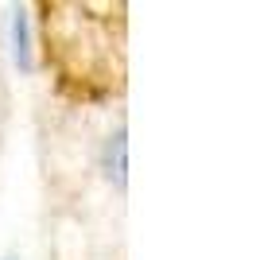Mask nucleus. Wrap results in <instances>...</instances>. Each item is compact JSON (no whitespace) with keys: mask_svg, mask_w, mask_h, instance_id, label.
<instances>
[{"mask_svg":"<svg viewBox=\"0 0 256 260\" xmlns=\"http://www.w3.org/2000/svg\"><path fill=\"white\" fill-rule=\"evenodd\" d=\"M109 167H117V183L124 179V132H117L113 136V144H109Z\"/></svg>","mask_w":256,"mask_h":260,"instance_id":"obj_1","label":"nucleus"},{"mask_svg":"<svg viewBox=\"0 0 256 260\" xmlns=\"http://www.w3.org/2000/svg\"><path fill=\"white\" fill-rule=\"evenodd\" d=\"M16 58H20L23 66H27V20H23V12H16Z\"/></svg>","mask_w":256,"mask_h":260,"instance_id":"obj_2","label":"nucleus"}]
</instances>
